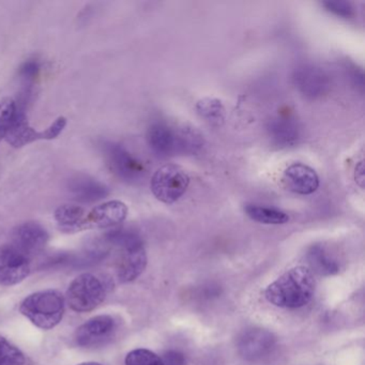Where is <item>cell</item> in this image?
Returning <instances> with one entry per match:
<instances>
[{"label":"cell","instance_id":"6da1fadb","mask_svg":"<svg viewBox=\"0 0 365 365\" xmlns=\"http://www.w3.org/2000/svg\"><path fill=\"white\" fill-rule=\"evenodd\" d=\"M315 288V277L311 269L294 267L266 288L264 298L274 307L299 309L313 299Z\"/></svg>","mask_w":365,"mask_h":365},{"label":"cell","instance_id":"7a4b0ae2","mask_svg":"<svg viewBox=\"0 0 365 365\" xmlns=\"http://www.w3.org/2000/svg\"><path fill=\"white\" fill-rule=\"evenodd\" d=\"M20 312L37 328L52 330L65 315V298L57 290L35 292L22 301Z\"/></svg>","mask_w":365,"mask_h":365},{"label":"cell","instance_id":"3957f363","mask_svg":"<svg viewBox=\"0 0 365 365\" xmlns=\"http://www.w3.org/2000/svg\"><path fill=\"white\" fill-rule=\"evenodd\" d=\"M108 239L123 249L117 267L119 281L129 283L138 279L147 266V254L140 237L129 230H115Z\"/></svg>","mask_w":365,"mask_h":365},{"label":"cell","instance_id":"277c9868","mask_svg":"<svg viewBox=\"0 0 365 365\" xmlns=\"http://www.w3.org/2000/svg\"><path fill=\"white\" fill-rule=\"evenodd\" d=\"M106 294L108 287L100 277L93 273H83L68 288V304L76 313H88L103 302Z\"/></svg>","mask_w":365,"mask_h":365},{"label":"cell","instance_id":"5b68a950","mask_svg":"<svg viewBox=\"0 0 365 365\" xmlns=\"http://www.w3.org/2000/svg\"><path fill=\"white\" fill-rule=\"evenodd\" d=\"M190 178L180 166L168 164L162 166L153 174L150 187L153 195L160 202L173 204L180 200L187 192Z\"/></svg>","mask_w":365,"mask_h":365},{"label":"cell","instance_id":"8992f818","mask_svg":"<svg viewBox=\"0 0 365 365\" xmlns=\"http://www.w3.org/2000/svg\"><path fill=\"white\" fill-rule=\"evenodd\" d=\"M66 125H67V119L65 117H59L48 129L42 132L36 131L29 125L24 108H21L19 106L18 116L14 123L10 125L9 129L6 131L4 138L7 140L8 144L11 145L14 148H21V147L26 146L36 140H55L63 133Z\"/></svg>","mask_w":365,"mask_h":365},{"label":"cell","instance_id":"52a82bcc","mask_svg":"<svg viewBox=\"0 0 365 365\" xmlns=\"http://www.w3.org/2000/svg\"><path fill=\"white\" fill-rule=\"evenodd\" d=\"M277 347V337L264 329L243 331L237 339L239 354L247 361H259L272 354Z\"/></svg>","mask_w":365,"mask_h":365},{"label":"cell","instance_id":"ba28073f","mask_svg":"<svg viewBox=\"0 0 365 365\" xmlns=\"http://www.w3.org/2000/svg\"><path fill=\"white\" fill-rule=\"evenodd\" d=\"M103 150L113 172L128 182H136L144 177V166L125 147L116 143L106 142Z\"/></svg>","mask_w":365,"mask_h":365},{"label":"cell","instance_id":"9c48e42d","mask_svg":"<svg viewBox=\"0 0 365 365\" xmlns=\"http://www.w3.org/2000/svg\"><path fill=\"white\" fill-rule=\"evenodd\" d=\"M29 273V256L12 245L0 247V285L9 287L20 284Z\"/></svg>","mask_w":365,"mask_h":365},{"label":"cell","instance_id":"30bf717a","mask_svg":"<svg viewBox=\"0 0 365 365\" xmlns=\"http://www.w3.org/2000/svg\"><path fill=\"white\" fill-rule=\"evenodd\" d=\"M116 328V320L113 316H95L78 327L74 334V339L81 347H97L110 339Z\"/></svg>","mask_w":365,"mask_h":365},{"label":"cell","instance_id":"8fae6325","mask_svg":"<svg viewBox=\"0 0 365 365\" xmlns=\"http://www.w3.org/2000/svg\"><path fill=\"white\" fill-rule=\"evenodd\" d=\"M294 86L309 99H317L328 93L331 83L328 74L314 65H301L292 74Z\"/></svg>","mask_w":365,"mask_h":365},{"label":"cell","instance_id":"7c38bea8","mask_svg":"<svg viewBox=\"0 0 365 365\" xmlns=\"http://www.w3.org/2000/svg\"><path fill=\"white\" fill-rule=\"evenodd\" d=\"M128 207L120 200H110L93 208L85 217L83 230L108 228L118 225L125 221Z\"/></svg>","mask_w":365,"mask_h":365},{"label":"cell","instance_id":"4fadbf2b","mask_svg":"<svg viewBox=\"0 0 365 365\" xmlns=\"http://www.w3.org/2000/svg\"><path fill=\"white\" fill-rule=\"evenodd\" d=\"M14 247L29 256L44 249L48 241V234L40 224L27 222L18 226L12 234Z\"/></svg>","mask_w":365,"mask_h":365},{"label":"cell","instance_id":"5bb4252c","mask_svg":"<svg viewBox=\"0 0 365 365\" xmlns=\"http://www.w3.org/2000/svg\"><path fill=\"white\" fill-rule=\"evenodd\" d=\"M283 180L288 190L301 195L313 194L319 187L317 173L302 163L288 166L284 172Z\"/></svg>","mask_w":365,"mask_h":365},{"label":"cell","instance_id":"9a60e30c","mask_svg":"<svg viewBox=\"0 0 365 365\" xmlns=\"http://www.w3.org/2000/svg\"><path fill=\"white\" fill-rule=\"evenodd\" d=\"M147 142L155 155L170 157L176 153V130L166 123H153L147 131Z\"/></svg>","mask_w":365,"mask_h":365},{"label":"cell","instance_id":"2e32d148","mask_svg":"<svg viewBox=\"0 0 365 365\" xmlns=\"http://www.w3.org/2000/svg\"><path fill=\"white\" fill-rule=\"evenodd\" d=\"M70 194L78 202H95L108 195V187L87 176H76L68 183Z\"/></svg>","mask_w":365,"mask_h":365},{"label":"cell","instance_id":"e0dca14e","mask_svg":"<svg viewBox=\"0 0 365 365\" xmlns=\"http://www.w3.org/2000/svg\"><path fill=\"white\" fill-rule=\"evenodd\" d=\"M269 136L279 147H292L300 138V128L296 121L286 117H277L269 121Z\"/></svg>","mask_w":365,"mask_h":365},{"label":"cell","instance_id":"ac0fdd59","mask_svg":"<svg viewBox=\"0 0 365 365\" xmlns=\"http://www.w3.org/2000/svg\"><path fill=\"white\" fill-rule=\"evenodd\" d=\"M307 260L311 268L318 274L333 275L339 271L336 258L322 245H313L307 252Z\"/></svg>","mask_w":365,"mask_h":365},{"label":"cell","instance_id":"d6986e66","mask_svg":"<svg viewBox=\"0 0 365 365\" xmlns=\"http://www.w3.org/2000/svg\"><path fill=\"white\" fill-rule=\"evenodd\" d=\"M54 215L61 230L66 232L83 230V223L86 217V212L82 207L63 205L56 209Z\"/></svg>","mask_w":365,"mask_h":365},{"label":"cell","instance_id":"ffe728a7","mask_svg":"<svg viewBox=\"0 0 365 365\" xmlns=\"http://www.w3.org/2000/svg\"><path fill=\"white\" fill-rule=\"evenodd\" d=\"M204 136L195 128L182 127L176 130V153L196 155L204 148Z\"/></svg>","mask_w":365,"mask_h":365},{"label":"cell","instance_id":"44dd1931","mask_svg":"<svg viewBox=\"0 0 365 365\" xmlns=\"http://www.w3.org/2000/svg\"><path fill=\"white\" fill-rule=\"evenodd\" d=\"M245 211L247 217H251L253 221L268 225H279L289 221V217L283 211L259 205H247Z\"/></svg>","mask_w":365,"mask_h":365},{"label":"cell","instance_id":"7402d4cb","mask_svg":"<svg viewBox=\"0 0 365 365\" xmlns=\"http://www.w3.org/2000/svg\"><path fill=\"white\" fill-rule=\"evenodd\" d=\"M198 114L213 125H221L225 120V108L220 100L204 98L196 104Z\"/></svg>","mask_w":365,"mask_h":365},{"label":"cell","instance_id":"603a6c76","mask_svg":"<svg viewBox=\"0 0 365 365\" xmlns=\"http://www.w3.org/2000/svg\"><path fill=\"white\" fill-rule=\"evenodd\" d=\"M25 356L16 345L0 335V365H24Z\"/></svg>","mask_w":365,"mask_h":365},{"label":"cell","instance_id":"cb8c5ba5","mask_svg":"<svg viewBox=\"0 0 365 365\" xmlns=\"http://www.w3.org/2000/svg\"><path fill=\"white\" fill-rule=\"evenodd\" d=\"M125 365H164L161 356L145 348L132 350L125 359Z\"/></svg>","mask_w":365,"mask_h":365},{"label":"cell","instance_id":"d4e9b609","mask_svg":"<svg viewBox=\"0 0 365 365\" xmlns=\"http://www.w3.org/2000/svg\"><path fill=\"white\" fill-rule=\"evenodd\" d=\"M19 106L14 100L6 98L0 101V135H5L6 131L16 120L18 116Z\"/></svg>","mask_w":365,"mask_h":365},{"label":"cell","instance_id":"484cf974","mask_svg":"<svg viewBox=\"0 0 365 365\" xmlns=\"http://www.w3.org/2000/svg\"><path fill=\"white\" fill-rule=\"evenodd\" d=\"M322 5L329 12L339 18L349 19L354 16V7L347 1H324Z\"/></svg>","mask_w":365,"mask_h":365},{"label":"cell","instance_id":"4316f807","mask_svg":"<svg viewBox=\"0 0 365 365\" xmlns=\"http://www.w3.org/2000/svg\"><path fill=\"white\" fill-rule=\"evenodd\" d=\"M40 70H41V63L38 59H29L21 66L19 74L27 83L33 82L39 76Z\"/></svg>","mask_w":365,"mask_h":365},{"label":"cell","instance_id":"83f0119b","mask_svg":"<svg viewBox=\"0 0 365 365\" xmlns=\"http://www.w3.org/2000/svg\"><path fill=\"white\" fill-rule=\"evenodd\" d=\"M164 365H185V359L181 352L170 350L162 356Z\"/></svg>","mask_w":365,"mask_h":365},{"label":"cell","instance_id":"f1b7e54d","mask_svg":"<svg viewBox=\"0 0 365 365\" xmlns=\"http://www.w3.org/2000/svg\"><path fill=\"white\" fill-rule=\"evenodd\" d=\"M354 179H356V185L360 187H364V165L363 161L359 162L354 170Z\"/></svg>","mask_w":365,"mask_h":365},{"label":"cell","instance_id":"f546056e","mask_svg":"<svg viewBox=\"0 0 365 365\" xmlns=\"http://www.w3.org/2000/svg\"><path fill=\"white\" fill-rule=\"evenodd\" d=\"M78 365H103V364H100V363H97V362H84V363H81V364H78Z\"/></svg>","mask_w":365,"mask_h":365},{"label":"cell","instance_id":"4dcf8cb0","mask_svg":"<svg viewBox=\"0 0 365 365\" xmlns=\"http://www.w3.org/2000/svg\"><path fill=\"white\" fill-rule=\"evenodd\" d=\"M1 140H3V136L0 135V142H1Z\"/></svg>","mask_w":365,"mask_h":365}]
</instances>
